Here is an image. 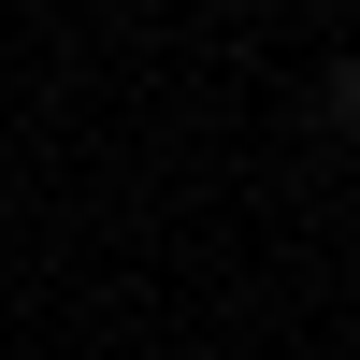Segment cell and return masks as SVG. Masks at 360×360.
<instances>
[{
  "label": "cell",
  "mask_w": 360,
  "mask_h": 360,
  "mask_svg": "<svg viewBox=\"0 0 360 360\" xmlns=\"http://www.w3.org/2000/svg\"><path fill=\"white\" fill-rule=\"evenodd\" d=\"M317 101H332V115H360V58H332V86H317Z\"/></svg>",
  "instance_id": "1"
}]
</instances>
